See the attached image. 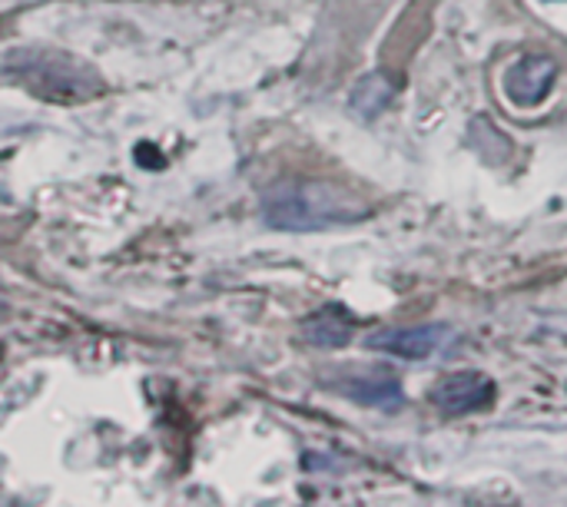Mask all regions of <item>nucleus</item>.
<instances>
[{
	"label": "nucleus",
	"mask_w": 567,
	"mask_h": 507,
	"mask_svg": "<svg viewBox=\"0 0 567 507\" xmlns=\"http://www.w3.org/2000/svg\"><path fill=\"white\" fill-rule=\"evenodd\" d=\"M372 213L365 196L329 179H279L262 193V219L282 232H322L362 223Z\"/></svg>",
	"instance_id": "obj_1"
},
{
	"label": "nucleus",
	"mask_w": 567,
	"mask_h": 507,
	"mask_svg": "<svg viewBox=\"0 0 567 507\" xmlns=\"http://www.w3.org/2000/svg\"><path fill=\"white\" fill-rule=\"evenodd\" d=\"M558 76V63L551 56H542V53H532V56H522L508 76H505V90L508 96L518 103V106H538L548 93H551V83Z\"/></svg>",
	"instance_id": "obj_6"
},
{
	"label": "nucleus",
	"mask_w": 567,
	"mask_h": 507,
	"mask_svg": "<svg viewBox=\"0 0 567 507\" xmlns=\"http://www.w3.org/2000/svg\"><path fill=\"white\" fill-rule=\"evenodd\" d=\"M452 342L449 325H412V329H379L365 339L372 352L409 359V362H425L439 355Z\"/></svg>",
	"instance_id": "obj_3"
},
{
	"label": "nucleus",
	"mask_w": 567,
	"mask_h": 507,
	"mask_svg": "<svg viewBox=\"0 0 567 507\" xmlns=\"http://www.w3.org/2000/svg\"><path fill=\"white\" fill-rule=\"evenodd\" d=\"M495 402V382L485 372H452L432 389V405L445 415H468Z\"/></svg>",
	"instance_id": "obj_4"
},
{
	"label": "nucleus",
	"mask_w": 567,
	"mask_h": 507,
	"mask_svg": "<svg viewBox=\"0 0 567 507\" xmlns=\"http://www.w3.org/2000/svg\"><path fill=\"white\" fill-rule=\"evenodd\" d=\"M332 389L369 408H399L405 402L402 382L382 369H346L342 375H336Z\"/></svg>",
	"instance_id": "obj_5"
},
{
	"label": "nucleus",
	"mask_w": 567,
	"mask_h": 507,
	"mask_svg": "<svg viewBox=\"0 0 567 507\" xmlns=\"http://www.w3.org/2000/svg\"><path fill=\"white\" fill-rule=\"evenodd\" d=\"M20 76L40 93V96H56V100H83L100 90V80L80 63V60H63L56 63V53H20Z\"/></svg>",
	"instance_id": "obj_2"
},
{
	"label": "nucleus",
	"mask_w": 567,
	"mask_h": 507,
	"mask_svg": "<svg viewBox=\"0 0 567 507\" xmlns=\"http://www.w3.org/2000/svg\"><path fill=\"white\" fill-rule=\"evenodd\" d=\"M355 332V319L342 306H326L302 322V339L316 349H342Z\"/></svg>",
	"instance_id": "obj_7"
},
{
	"label": "nucleus",
	"mask_w": 567,
	"mask_h": 507,
	"mask_svg": "<svg viewBox=\"0 0 567 507\" xmlns=\"http://www.w3.org/2000/svg\"><path fill=\"white\" fill-rule=\"evenodd\" d=\"M392 96H395L392 83H389L382 73H369V76H362V80L355 83V90H352V106H355V113H362L365 120H372V116H379V113L392 103Z\"/></svg>",
	"instance_id": "obj_8"
}]
</instances>
